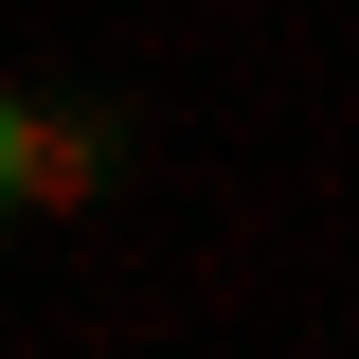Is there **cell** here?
Listing matches in <instances>:
<instances>
[{
    "mask_svg": "<svg viewBox=\"0 0 359 359\" xmlns=\"http://www.w3.org/2000/svg\"><path fill=\"white\" fill-rule=\"evenodd\" d=\"M126 180V126L90 90H0V216H90Z\"/></svg>",
    "mask_w": 359,
    "mask_h": 359,
    "instance_id": "cell-1",
    "label": "cell"
}]
</instances>
